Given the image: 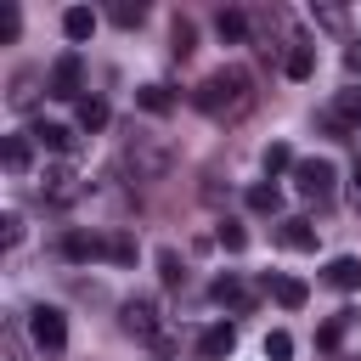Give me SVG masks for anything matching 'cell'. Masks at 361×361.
I'll use <instances>...</instances> for the list:
<instances>
[{"instance_id":"obj_19","label":"cell","mask_w":361,"mask_h":361,"mask_svg":"<svg viewBox=\"0 0 361 361\" xmlns=\"http://www.w3.org/2000/svg\"><path fill=\"white\" fill-rule=\"evenodd\" d=\"M243 203H248L254 214H282V186H271V180H254V186L243 192Z\"/></svg>"},{"instance_id":"obj_16","label":"cell","mask_w":361,"mask_h":361,"mask_svg":"<svg viewBox=\"0 0 361 361\" xmlns=\"http://www.w3.org/2000/svg\"><path fill=\"white\" fill-rule=\"evenodd\" d=\"M28 135H34V147H45V152H73V130H68V124H51V118H39Z\"/></svg>"},{"instance_id":"obj_28","label":"cell","mask_w":361,"mask_h":361,"mask_svg":"<svg viewBox=\"0 0 361 361\" xmlns=\"http://www.w3.org/2000/svg\"><path fill=\"white\" fill-rule=\"evenodd\" d=\"M214 243H220L226 254H243V248H248V231H243L237 220H220V231H214Z\"/></svg>"},{"instance_id":"obj_34","label":"cell","mask_w":361,"mask_h":361,"mask_svg":"<svg viewBox=\"0 0 361 361\" xmlns=\"http://www.w3.org/2000/svg\"><path fill=\"white\" fill-rule=\"evenodd\" d=\"M0 243H6V248L23 243V214H0Z\"/></svg>"},{"instance_id":"obj_8","label":"cell","mask_w":361,"mask_h":361,"mask_svg":"<svg viewBox=\"0 0 361 361\" xmlns=\"http://www.w3.org/2000/svg\"><path fill=\"white\" fill-rule=\"evenodd\" d=\"M39 197H45V203H56V209H62V203H73V197H79L73 169H68V164H51V169L39 175Z\"/></svg>"},{"instance_id":"obj_17","label":"cell","mask_w":361,"mask_h":361,"mask_svg":"<svg viewBox=\"0 0 361 361\" xmlns=\"http://www.w3.org/2000/svg\"><path fill=\"white\" fill-rule=\"evenodd\" d=\"M350 327H355V310H333V316H327V322L316 327V350H338Z\"/></svg>"},{"instance_id":"obj_26","label":"cell","mask_w":361,"mask_h":361,"mask_svg":"<svg viewBox=\"0 0 361 361\" xmlns=\"http://www.w3.org/2000/svg\"><path fill=\"white\" fill-rule=\"evenodd\" d=\"M293 164H299V158H293L288 141H271V147H265V175H293Z\"/></svg>"},{"instance_id":"obj_5","label":"cell","mask_w":361,"mask_h":361,"mask_svg":"<svg viewBox=\"0 0 361 361\" xmlns=\"http://www.w3.org/2000/svg\"><path fill=\"white\" fill-rule=\"evenodd\" d=\"M28 338H34L39 350H62V344H68V316H62L56 305H34V310H28Z\"/></svg>"},{"instance_id":"obj_31","label":"cell","mask_w":361,"mask_h":361,"mask_svg":"<svg viewBox=\"0 0 361 361\" xmlns=\"http://www.w3.org/2000/svg\"><path fill=\"white\" fill-rule=\"evenodd\" d=\"M265 355H271V361H288V355H293V338H288L282 327H276V333H265Z\"/></svg>"},{"instance_id":"obj_14","label":"cell","mask_w":361,"mask_h":361,"mask_svg":"<svg viewBox=\"0 0 361 361\" xmlns=\"http://www.w3.org/2000/svg\"><path fill=\"white\" fill-rule=\"evenodd\" d=\"M0 164L11 169V175H28V164H34V135L23 130V135H6L0 141Z\"/></svg>"},{"instance_id":"obj_33","label":"cell","mask_w":361,"mask_h":361,"mask_svg":"<svg viewBox=\"0 0 361 361\" xmlns=\"http://www.w3.org/2000/svg\"><path fill=\"white\" fill-rule=\"evenodd\" d=\"M316 124H322L327 135H338V141H344V135H355V130H350V124H344V118H338L333 107H322V113H316Z\"/></svg>"},{"instance_id":"obj_25","label":"cell","mask_w":361,"mask_h":361,"mask_svg":"<svg viewBox=\"0 0 361 361\" xmlns=\"http://www.w3.org/2000/svg\"><path fill=\"white\" fill-rule=\"evenodd\" d=\"M34 96H39V79H34V73H17V79H11V96H6V102H11L17 113H28V107H34Z\"/></svg>"},{"instance_id":"obj_35","label":"cell","mask_w":361,"mask_h":361,"mask_svg":"<svg viewBox=\"0 0 361 361\" xmlns=\"http://www.w3.org/2000/svg\"><path fill=\"white\" fill-rule=\"evenodd\" d=\"M316 23H322V28H344V11H338V6H322Z\"/></svg>"},{"instance_id":"obj_15","label":"cell","mask_w":361,"mask_h":361,"mask_svg":"<svg viewBox=\"0 0 361 361\" xmlns=\"http://www.w3.org/2000/svg\"><path fill=\"white\" fill-rule=\"evenodd\" d=\"M265 293H271L282 310H305V299H310V288H305L299 276H265Z\"/></svg>"},{"instance_id":"obj_7","label":"cell","mask_w":361,"mask_h":361,"mask_svg":"<svg viewBox=\"0 0 361 361\" xmlns=\"http://www.w3.org/2000/svg\"><path fill=\"white\" fill-rule=\"evenodd\" d=\"M209 299L243 316V310H254V299H259V293H254V288H248V282H243L237 271H226V276H214V282H209Z\"/></svg>"},{"instance_id":"obj_20","label":"cell","mask_w":361,"mask_h":361,"mask_svg":"<svg viewBox=\"0 0 361 361\" xmlns=\"http://www.w3.org/2000/svg\"><path fill=\"white\" fill-rule=\"evenodd\" d=\"M135 107L152 113V118H164V113L175 107V90H169V85H141V90H135Z\"/></svg>"},{"instance_id":"obj_10","label":"cell","mask_w":361,"mask_h":361,"mask_svg":"<svg viewBox=\"0 0 361 361\" xmlns=\"http://www.w3.org/2000/svg\"><path fill=\"white\" fill-rule=\"evenodd\" d=\"M231 350H237V327H231V322H209V327L197 333V355H203V361H226Z\"/></svg>"},{"instance_id":"obj_13","label":"cell","mask_w":361,"mask_h":361,"mask_svg":"<svg viewBox=\"0 0 361 361\" xmlns=\"http://www.w3.org/2000/svg\"><path fill=\"white\" fill-rule=\"evenodd\" d=\"M282 73H288V79H310V73H316V45L293 34L288 51H282Z\"/></svg>"},{"instance_id":"obj_11","label":"cell","mask_w":361,"mask_h":361,"mask_svg":"<svg viewBox=\"0 0 361 361\" xmlns=\"http://www.w3.org/2000/svg\"><path fill=\"white\" fill-rule=\"evenodd\" d=\"M62 254H68L73 265H85V259H107V237H96V231H62Z\"/></svg>"},{"instance_id":"obj_32","label":"cell","mask_w":361,"mask_h":361,"mask_svg":"<svg viewBox=\"0 0 361 361\" xmlns=\"http://www.w3.org/2000/svg\"><path fill=\"white\" fill-rule=\"evenodd\" d=\"M17 28H23V17H17V6L6 0V6H0V39L11 45V39H17Z\"/></svg>"},{"instance_id":"obj_21","label":"cell","mask_w":361,"mask_h":361,"mask_svg":"<svg viewBox=\"0 0 361 361\" xmlns=\"http://www.w3.org/2000/svg\"><path fill=\"white\" fill-rule=\"evenodd\" d=\"M214 28H220V39H226V45H243V39H248V17H243V11H231V6L214 17Z\"/></svg>"},{"instance_id":"obj_12","label":"cell","mask_w":361,"mask_h":361,"mask_svg":"<svg viewBox=\"0 0 361 361\" xmlns=\"http://www.w3.org/2000/svg\"><path fill=\"white\" fill-rule=\"evenodd\" d=\"M322 282H327L333 293H355V288H361V259H355V254H338V259H327Z\"/></svg>"},{"instance_id":"obj_23","label":"cell","mask_w":361,"mask_h":361,"mask_svg":"<svg viewBox=\"0 0 361 361\" xmlns=\"http://www.w3.org/2000/svg\"><path fill=\"white\" fill-rule=\"evenodd\" d=\"M107 259H113V265H135V237H130L124 226L107 231Z\"/></svg>"},{"instance_id":"obj_3","label":"cell","mask_w":361,"mask_h":361,"mask_svg":"<svg viewBox=\"0 0 361 361\" xmlns=\"http://www.w3.org/2000/svg\"><path fill=\"white\" fill-rule=\"evenodd\" d=\"M333 180H338L333 158H299V164H293V186H299L310 203H327V197H333Z\"/></svg>"},{"instance_id":"obj_1","label":"cell","mask_w":361,"mask_h":361,"mask_svg":"<svg viewBox=\"0 0 361 361\" xmlns=\"http://www.w3.org/2000/svg\"><path fill=\"white\" fill-rule=\"evenodd\" d=\"M192 107L209 113V118H220V124L243 118V113L254 107V73H248V68H214V73L192 90Z\"/></svg>"},{"instance_id":"obj_24","label":"cell","mask_w":361,"mask_h":361,"mask_svg":"<svg viewBox=\"0 0 361 361\" xmlns=\"http://www.w3.org/2000/svg\"><path fill=\"white\" fill-rule=\"evenodd\" d=\"M107 17H113L118 28H141V23H147V6H141V0H113Z\"/></svg>"},{"instance_id":"obj_6","label":"cell","mask_w":361,"mask_h":361,"mask_svg":"<svg viewBox=\"0 0 361 361\" xmlns=\"http://www.w3.org/2000/svg\"><path fill=\"white\" fill-rule=\"evenodd\" d=\"M118 322H124V333H135V338H158L164 333V322H158V305L147 299V293H135V299H124V310H118Z\"/></svg>"},{"instance_id":"obj_18","label":"cell","mask_w":361,"mask_h":361,"mask_svg":"<svg viewBox=\"0 0 361 361\" xmlns=\"http://www.w3.org/2000/svg\"><path fill=\"white\" fill-rule=\"evenodd\" d=\"M62 34H68L73 45H85V39L96 34V11H90V6H68V11H62Z\"/></svg>"},{"instance_id":"obj_29","label":"cell","mask_w":361,"mask_h":361,"mask_svg":"<svg viewBox=\"0 0 361 361\" xmlns=\"http://www.w3.org/2000/svg\"><path fill=\"white\" fill-rule=\"evenodd\" d=\"M158 276H164V288H180V276H186V271H180V254H175V248H164V254H158Z\"/></svg>"},{"instance_id":"obj_27","label":"cell","mask_w":361,"mask_h":361,"mask_svg":"<svg viewBox=\"0 0 361 361\" xmlns=\"http://www.w3.org/2000/svg\"><path fill=\"white\" fill-rule=\"evenodd\" d=\"M169 51H175V56H192V51H197V28H192L186 17H175V28H169Z\"/></svg>"},{"instance_id":"obj_36","label":"cell","mask_w":361,"mask_h":361,"mask_svg":"<svg viewBox=\"0 0 361 361\" xmlns=\"http://www.w3.org/2000/svg\"><path fill=\"white\" fill-rule=\"evenodd\" d=\"M350 186H355V203H361V158H355V169H350Z\"/></svg>"},{"instance_id":"obj_9","label":"cell","mask_w":361,"mask_h":361,"mask_svg":"<svg viewBox=\"0 0 361 361\" xmlns=\"http://www.w3.org/2000/svg\"><path fill=\"white\" fill-rule=\"evenodd\" d=\"M271 237H276L282 248H293V254H310V248H316V226L299 220V214H282V220L271 226Z\"/></svg>"},{"instance_id":"obj_2","label":"cell","mask_w":361,"mask_h":361,"mask_svg":"<svg viewBox=\"0 0 361 361\" xmlns=\"http://www.w3.org/2000/svg\"><path fill=\"white\" fill-rule=\"evenodd\" d=\"M124 169H130L135 180H164V175H169V147H158L152 135H135V141L124 147Z\"/></svg>"},{"instance_id":"obj_4","label":"cell","mask_w":361,"mask_h":361,"mask_svg":"<svg viewBox=\"0 0 361 361\" xmlns=\"http://www.w3.org/2000/svg\"><path fill=\"white\" fill-rule=\"evenodd\" d=\"M79 85H85V62H79V51H62V56L51 62V73H45V96L79 102Z\"/></svg>"},{"instance_id":"obj_22","label":"cell","mask_w":361,"mask_h":361,"mask_svg":"<svg viewBox=\"0 0 361 361\" xmlns=\"http://www.w3.org/2000/svg\"><path fill=\"white\" fill-rule=\"evenodd\" d=\"M73 113H79V130H102V124H107V102H102V96H79Z\"/></svg>"},{"instance_id":"obj_30","label":"cell","mask_w":361,"mask_h":361,"mask_svg":"<svg viewBox=\"0 0 361 361\" xmlns=\"http://www.w3.org/2000/svg\"><path fill=\"white\" fill-rule=\"evenodd\" d=\"M333 113H338V118H344V124L355 130V124H361V90H344V96L333 102Z\"/></svg>"}]
</instances>
